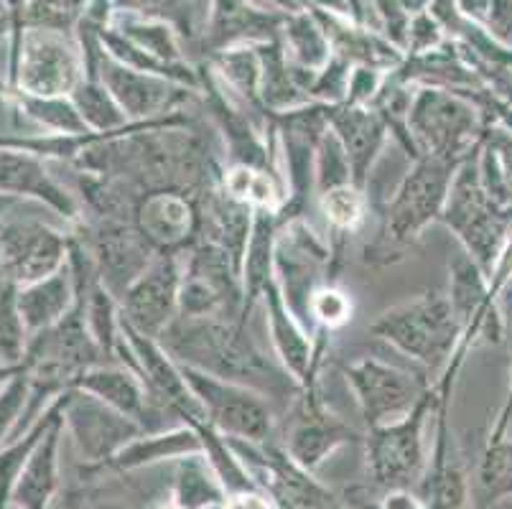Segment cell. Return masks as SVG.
<instances>
[{
    "mask_svg": "<svg viewBox=\"0 0 512 509\" xmlns=\"http://www.w3.org/2000/svg\"><path fill=\"white\" fill-rule=\"evenodd\" d=\"M158 339L179 364L250 387L271 403L281 400L291 405L299 398V382L276 357H268L250 334V324L237 316H176Z\"/></svg>",
    "mask_w": 512,
    "mask_h": 509,
    "instance_id": "obj_1",
    "label": "cell"
},
{
    "mask_svg": "<svg viewBox=\"0 0 512 509\" xmlns=\"http://www.w3.org/2000/svg\"><path fill=\"white\" fill-rule=\"evenodd\" d=\"M459 166L462 161L423 153L411 161V168L398 181L388 202H372V212H377V230L362 250V260L367 265L388 268L400 263L418 245L423 232L441 222Z\"/></svg>",
    "mask_w": 512,
    "mask_h": 509,
    "instance_id": "obj_2",
    "label": "cell"
},
{
    "mask_svg": "<svg viewBox=\"0 0 512 509\" xmlns=\"http://www.w3.org/2000/svg\"><path fill=\"white\" fill-rule=\"evenodd\" d=\"M370 334L403 357L421 364L428 377H439L462 342L446 291H423L385 308L370 324Z\"/></svg>",
    "mask_w": 512,
    "mask_h": 509,
    "instance_id": "obj_3",
    "label": "cell"
},
{
    "mask_svg": "<svg viewBox=\"0 0 512 509\" xmlns=\"http://www.w3.org/2000/svg\"><path fill=\"white\" fill-rule=\"evenodd\" d=\"M439 224L451 230L459 247L492 278L512 237V207H500L487 196L479 181L477 151L456 171Z\"/></svg>",
    "mask_w": 512,
    "mask_h": 509,
    "instance_id": "obj_4",
    "label": "cell"
},
{
    "mask_svg": "<svg viewBox=\"0 0 512 509\" xmlns=\"http://www.w3.org/2000/svg\"><path fill=\"white\" fill-rule=\"evenodd\" d=\"M439 408V392L431 385L406 418L367 428L365 466L367 487L375 492L385 489H416L428 464L426 426Z\"/></svg>",
    "mask_w": 512,
    "mask_h": 509,
    "instance_id": "obj_5",
    "label": "cell"
},
{
    "mask_svg": "<svg viewBox=\"0 0 512 509\" xmlns=\"http://www.w3.org/2000/svg\"><path fill=\"white\" fill-rule=\"evenodd\" d=\"M484 123L487 120L472 97L439 87H418L408 112L418 153L451 161H464L477 151Z\"/></svg>",
    "mask_w": 512,
    "mask_h": 509,
    "instance_id": "obj_6",
    "label": "cell"
},
{
    "mask_svg": "<svg viewBox=\"0 0 512 509\" xmlns=\"http://www.w3.org/2000/svg\"><path fill=\"white\" fill-rule=\"evenodd\" d=\"M271 123L278 138V163L288 191L278 222L309 217L311 207H316V148L329 130L327 105L309 102L273 115Z\"/></svg>",
    "mask_w": 512,
    "mask_h": 509,
    "instance_id": "obj_7",
    "label": "cell"
},
{
    "mask_svg": "<svg viewBox=\"0 0 512 509\" xmlns=\"http://www.w3.org/2000/svg\"><path fill=\"white\" fill-rule=\"evenodd\" d=\"M85 59L59 31L26 28L18 56L8 64V92L34 97H72L85 79Z\"/></svg>",
    "mask_w": 512,
    "mask_h": 509,
    "instance_id": "obj_8",
    "label": "cell"
},
{
    "mask_svg": "<svg viewBox=\"0 0 512 509\" xmlns=\"http://www.w3.org/2000/svg\"><path fill=\"white\" fill-rule=\"evenodd\" d=\"M181 370L214 431L225 438L258 443V446L276 438V410L265 395L186 364H181Z\"/></svg>",
    "mask_w": 512,
    "mask_h": 509,
    "instance_id": "obj_9",
    "label": "cell"
},
{
    "mask_svg": "<svg viewBox=\"0 0 512 509\" xmlns=\"http://www.w3.org/2000/svg\"><path fill=\"white\" fill-rule=\"evenodd\" d=\"M230 443L253 476V482L271 497L276 509H352L347 499L329 492L316 479L314 471L296 464L278 438L260 446L237 438H230Z\"/></svg>",
    "mask_w": 512,
    "mask_h": 509,
    "instance_id": "obj_10",
    "label": "cell"
},
{
    "mask_svg": "<svg viewBox=\"0 0 512 509\" xmlns=\"http://www.w3.org/2000/svg\"><path fill=\"white\" fill-rule=\"evenodd\" d=\"M342 375L355 392L365 431L406 418L428 387L434 385V377L400 370L395 364L372 357L344 364Z\"/></svg>",
    "mask_w": 512,
    "mask_h": 509,
    "instance_id": "obj_11",
    "label": "cell"
},
{
    "mask_svg": "<svg viewBox=\"0 0 512 509\" xmlns=\"http://www.w3.org/2000/svg\"><path fill=\"white\" fill-rule=\"evenodd\" d=\"M72 232H62L41 219H0V278L29 286L69 263Z\"/></svg>",
    "mask_w": 512,
    "mask_h": 509,
    "instance_id": "obj_12",
    "label": "cell"
},
{
    "mask_svg": "<svg viewBox=\"0 0 512 509\" xmlns=\"http://www.w3.org/2000/svg\"><path fill=\"white\" fill-rule=\"evenodd\" d=\"M72 232L82 237L95 263L97 278L118 301L158 255L133 222L82 217Z\"/></svg>",
    "mask_w": 512,
    "mask_h": 509,
    "instance_id": "obj_13",
    "label": "cell"
},
{
    "mask_svg": "<svg viewBox=\"0 0 512 509\" xmlns=\"http://www.w3.org/2000/svg\"><path fill=\"white\" fill-rule=\"evenodd\" d=\"M362 438L365 431H357L342 415L334 413L316 387V390H301L299 398L293 400L291 420L278 441L296 464L304 466L306 471H316L337 448L347 443H362Z\"/></svg>",
    "mask_w": 512,
    "mask_h": 509,
    "instance_id": "obj_14",
    "label": "cell"
},
{
    "mask_svg": "<svg viewBox=\"0 0 512 509\" xmlns=\"http://www.w3.org/2000/svg\"><path fill=\"white\" fill-rule=\"evenodd\" d=\"M85 72L100 74V79L105 82L110 95L118 100V105L123 107L130 123L169 118L176 112H184L197 95L184 84L125 67V64L115 62L113 56H97L92 62H85Z\"/></svg>",
    "mask_w": 512,
    "mask_h": 509,
    "instance_id": "obj_15",
    "label": "cell"
},
{
    "mask_svg": "<svg viewBox=\"0 0 512 509\" xmlns=\"http://www.w3.org/2000/svg\"><path fill=\"white\" fill-rule=\"evenodd\" d=\"M64 431L74 438L85 466H100L143 436L146 428L87 392L69 390L64 398Z\"/></svg>",
    "mask_w": 512,
    "mask_h": 509,
    "instance_id": "obj_16",
    "label": "cell"
},
{
    "mask_svg": "<svg viewBox=\"0 0 512 509\" xmlns=\"http://www.w3.org/2000/svg\"><path fill=\"white\" fill-rule=\"evenodd\" d=\"M184 252H158L153 263L120 296V314L148 336H161L179 316Z\"/></svg>",
    "mask_w": 512,
    "mask_h": 509,
    "instance_id": "obj_17",
    "label": "cell"
},
{
    "mask_svg": "<svg viewBox=\"0 0 512 509\" xmlns=\"http://www.w3.org/2000/svg\"><path fill=\"white\" fill-rule=\"evenodd\" d=\"M439 392V408L434 415V443L428 448V464L416 492L428 509H469V471L464 464L462 446L449 426V408L454 390H444L434 382Z\"/></svg>",
    "mask_w": 512,
    "mask_h": 509,
    "instance_id": "obj_18",
    "label": "cell"
},
{
    "mask_svg": "<svg viewBox=\"0 0 512 509\" xmlns=\"http://www.w3.org/2000/svg\"><path fill=\"white\" fill-rule=\"evenodd\" d=\"M265 324L273 344V357L281 362L283 370L299 382L301 390H316L319 387L321 367L327 359L329 347L314 342V334L291 314V308L283 301L278 280L265 288L263 301Z\"/></svg>",
    "mask_w": 512,
    "mask_h": 509,
    "instance_id": "obj_19",
    "label": "cell"
},
{
    "mask_svg": "<svg viewBox=\"0 0 512 509\" xmlns=\"http://www.w3.org/2000/svg\"><path fill=\"white\" fill-rule=\"evenodd\" d=\"M133 224L156 252H186L202 227L199 194L169 189L141 194Z\"/></svg>",
    "mask_w": 512,
    "mask_h": 509,
    "instance_id": "obj_20",
    "label": "cell"
},
{
    "mask_svg": "<svg viewBox=\"0 0 512 509\" xmlns=\"http://www.w3.org/2000/svg\"><path fill=\"white\" fill-rule=\"evenodd\" d=\"M0 196L13 202L44 204L64 219L69 227L82 222V207L74 191H69L49 171V163L29 153L0 148Z\"/></svg>",
    "mask_w": 512,
    "mask_h": 509,
    "instance_id": "obj_21",
    "label": "cell"
},
{
    "mask_svg": "<svg viewBox=\"0 0 512 509\" xmlns=\"http://www.w3.org/2000/svg\"><path fill=\"white\" fill-rule=\"evenodd\" d=\"M329 128L342 143L344 153L352 168V184L360 189H370V179L375 174V166L383 156L390 140V130L385 125L383 115L375 107L360 105H327Z\"/></svg>",
    "mask_w": 512,
    "mask_h": 509,
    "instance_id": "obj_22",
    "label": "cell"
},
{
    "mask_svg": "<svg viewBox=\"0 0 512 509\" xmlns=\"http://www.w3.org/2000/svg\"><path fill=\"white\" fill-rule=\"evenodd\" d=\"M72 390H82L92 398L102 400L110 408L120 410L128 418L138 420L146 433L164 431V423L158 418H166V413L153 403L151 392H148L146 382L141 380L133 367L118 362H102L95 364L92 370L74 382Z\"/></svg>",
    "mask_w": 512,
    "mask_h": 509,
    "instance_id": "obj_23",
    "label": "cell"
},
{
    "mask_svg": "<svg viewBox=\"0 0 512 509\" xmlns=\"http://www.w3.org/2000/svg\"><path fill=\"white\" fill-rule=\"evenodd\" d=\"M202 454V438L186 423L164 428V431L143 433L136 441L120 448L118 454L100 466H79V474H136V471L153 469L158 464H174L184 456Z\"/></svg>",
    "mask_w": 512,
    "mask_h": 509,
    "instance_id": "obj_24",
    "label": "cell"
},
{
    "mask_svg": "<svg viewBox=\"0 0 512 509\" xmlns=\"http://www.w3.org/2000/svg\"><path fill=\"white\" fill-rule=\"evenodd\" d=\"M278 232H281L278 212L253 209V227H250L248 247H245V258H242L240 321H245V324H250L255 306L263 301L265 288L276 280Z\"/></svg>",
    "mask_w": 512,
    "mask_h": 509,
    "instance_id": "obj_25",
    "label": "cell"
},
{
    "mask_svg": "<svg viewBox=\"0 0 512 509\" xmlns=\"http://www.w3.org/2000/svg\"><path fill=\"white\" fill-rule=\"evenodd\" d=\"M64 438V410L54 426L46 431L39 446L34 448L29 464L23 469L16 489H13L11 507L16 509H49L54 497L59 494L62 479H59V451Z\"/></svg>",
    "mask_w": 512,
    "mask_h": 509,
    "instance_id": "obj_26",
    "label": "cell"
},
{
    "mask_svg": "<svg viewBox=\"0 0 512 509\" xmlns=\"http://www.w3.org/2000/svg\"><path fill=\"white\" fill-rule=\"evenodd\" d=\"M77 301L79 291L69 263L57 273L36 280V283L18 286V308H21V316L31 336L67 319V314H72Z\"/></svg>",
    "mask_w": 512,
    "mask_h": 509,
    "instance_id": "obj_27",
    "label": "cell"
},
{
    "mask_svg": "<svg viewBox=\"0 0 512 509\" xmlns=\"http://www.w3.org/2000/svg\"><path fill=\"white\" fill-rule=\"evenodd\" d=\"M316 209L324 214L329 230V242L337 255V260H344V242L362 230L372 214V196L370 191L360 189L355 184L339 186V189L324 191L316 196Z\"/></svg>",
    "mask_w": 512,
    "mask_h": 509,
    "instance_id": "obj_28",
    "label": "cell"
},
{
    "mask_svg": "<svg viewBox=\"0 0 512 509\" xmlns=\"http://www.w3.org/2000/svg\"><path fill=\"white\" fill-rule=\"evenodd\" d=\"M479 181L492 202L512 207V130L487 120L477 148Z\"/></svg>",
    "mask_w": 512,
    "mask_h": 509,
    "instance_id": "obj_29",
    "label": "cell"
},
{
    "mask_svg": "<svg viewBox=\"0 0 512 509\" xmlns=\"http://www.w3.org/2000/svg\"><path fill=\"white\" fill-rule=\"evenodd\" d=\"M227 492L204 454L174 461L169 499L184 509H220Z\"/></svg>",
    "mask_w": 512,
    "mask_h": 509,
    "instance_id": "obj_30",
    "label": "cell"
},
{
    "mask_svg": "<svg viewBox=\"0 0 512 509\" xmlns=\"http://www.w3.org/2000/svg\"><path fill=\"white\" fill-rule=\"evenodd\" d=\"M67 392L59 395V398L34 420V426H31L29 431L21 433L18 438H11V441H6L3 446H0V509H11L13 489H16L23 469H26V464H29L34 448L39 446V441L46 436V431L54 426V420L62 415Z\"/></svg>",
    "mask_w": 512,
    "mask_h": 509,
    "instance_id": "obj_31",
    "label": "cell"
},
{
    "mask_svg": "<svg viewBox=\"0 0 512 509\" xmlns=\"http://www.w3.org/2000/svg\"><path fill=\"white\" fill-rule=\"evenodd\" d=\"M222 189L237 202L248 204L250 209H271V212H281L288 196L281 176L242 163H225Z\"/></svg>",
    "mask_w": 512,
    "mask_h": 509,
    "instance_id": "obj_32",
    "label": "cell"
},
{
    "mask_svg": "<svg viewBox=\"0 0 512 509\" xmlns=\"http://www.w3.org/2000/svg\"><path fill=\"white\" fill-rule=\"evenodd\" d=\"M8 100L18 107L23 118H29L41 133H62V135H85L92 133L79 115L72 97H34L23 92H8Z\"/></svg>",
    "mask_w": 512,
    "mask_h": 509,
    "instance_id": "obj_33",
    "label": "cell"
},
{
    "mask_svg": "<svg viewBox=\"0 0 512 509\" xmlns=\"http://www.w3.org/2000/svg\"><path fill=\"white\" fill-rule=\"evenodd\" d=\"M72 100L92 133H118V130L130 125L128 115L118 105V100L110 95V90H107L97 72L85 74L82 84L72 92Z\"/></svg>",
    "mask_w": 512,
    "mask_h": 509,
    "instance_id": "obj_34",
    "label": "cell"
},
{
    "mask_svg": "<svg viewBox=\"0 0 512 509\" xmlns=\"http://www.w3.org/2000/svg\"><path fill=\"white\" fill-rule=\"evenodd\" d=\"M477 489L482 507H495L512 497V441H487L477 469Z\"/></svg>",
    "mask_w": 512,
    "mask_h": 509,
    "instance_id": "obj_35",
    "label": "cell"
},
{
    "mask_svg": "<svg viewBox=\"0 0 512 509\" xmlns=\"http://www.w3.org/2000/svg\"><path fill=\"white\" fill-rule=\"evenodd\" d=\"M29 339L31 334L18 308V286L0 278V364L21 367Z\"/></svg>",
    "mask_w": 512,
    "mask_h": 509,
    "instance_id": "obj_36",
    "label": "cell"
},
{
    "mask_svg": "<svg viewBox=\"0 0 512 509\" xmlns=\"http://www.w3.org/2000/svg\"><path fill=\"white\" fill-rule=\"evenodd\" d=\"M355 303L339 283H324L314 291L309 301V319L314 334L334 336L352 321Z\"/></svg>",
    "mask_w": 512,
    "mask_h": 509,
    "instance_id": "obj_37",
    "label": "cell"
},
{
    "mask_svg": "<svg viewBox=\"0 0 512 509\" xmlns=\"http://www.w3.org/2000/svg\"><path fill=\"white\" fill-rule=\"evenodd\" d=\"M314 174H316V196L324 194V191H332V189H339V186L352 184L349 158L347 153H344L337 135L332 133V128L324 133L319 148H316Z\"/></svg>",
    "mask_w": 512,
    "mask_h": 509,
    "instance_id": "obj_38",
    "label": "cell"
},
{
    "mask_svg": "<svg viewBox=\"0 0 512 509\" xmlns=\"http://www.w3.org/2000/svg\"><path fill=\"white\" fill-rule=\"evenodd\" d=\"M82 11V0H29L23 8L21 28H41L67 34Z\"/></svg>",
    "mask_w": 512,
    "mask_h": 509,
    "instance_id": "obj_39",
    "label": "cell"
},
{
    "mask_svg": "<svg viewBox=\"0 0 512 509\" xmlns=\"http://www.w3.org/2000/svg\"><path fill=\"white\" fill-rule=\"evenodd\" d=\"M288 39H291V54L296 67L304 69V72H319L329 64V44L327 39L321 36L319 28L311 21L301 18L291 26L288 31Z\"/></svg>",
    "mask_w": 512,
    "mask_h": 509,
    "instance_id": "obj_40",
    "label": "cell"
},
{
    "mask_svg": "<svg viewBox=\"0 0 512 509\" xmlns=\"http://www.w3.org/2000/svg\"><path fill=\"white\" fill-rule=\"evenodd\" d=\"M29 395L31 382L29 377L23 375V370L0 390V446L11 441V436L16 433L26 403H29Z\"/></svg>",
    "mask_w": 512,
    "mask_h": 509,
    "instance_id": "obj_41",
    "label": "cell"
},
{
    "mask_svg": "<svg viewBox=\"0 0 512 509\" xmlns=\"http://www.w3.org/2000/svg\"><path fill=\"white\" fill-rule=\"evenodd\" d=\"M385 77L380 69L372 67H352V74H349V87H347V105H360V107H372L375 105L377 95L383 92Z\"/></svg>",
    "mask_w": 512,
    "mask_h": 509,
    "instance_id": "obj_42",
    "label": "cell"
},
{
    "mask_svg": "<svg viewBox=\"0 0 512 509\" xmlns=\"http://www.w3.org/2000/svg\"><path fill=\"white\" fill-rule=\"evenodd\" d=\"M375 499L380 509H428L416 489H385V492H375Z\"/></svg>",
    "mask_w": 512,
    "mask_h": 509,
    "instance_id": "obj_43",
    "label": "cell"
},
{
    "mask_svg": "<svg viewBox=\"0 0 512 509\" xmlns=\"http://www.w3.org/2000/svg\"><path fill=\"white\" fill-rule=\"evenodd\" d=\"M220 509H276L271 497L263 489H250V492L227 494Z\"/></svg>",
    "mask_w": 512,
    "mask_h": 509,
    "instance_id": "obj_44",
    "label": "cell"
},
{
    "mask_svg": "<svg viewBox=\"0 0 512 509\" xmlns=\"http://www.w3.org/2000/svg\"><path fill=\"white\" fill-rule=\"evenodd\" d=\"M512 423V382H510V390H507V398L505 403H502L500 413H497V418L492 420V428H490V436H487V441H502V438L507 436V428H510Z\"/></svg>",
    "mask_w": 512,
    "mask_h": 509,
    "instance_id": "obj_45",
    "label": "cell"
},
{
    "mask_svg": "<svg viewBox=\"0 0 512 509\" xmlns=\"http://www.w3.org/2000/svg\"><path fill=\"white\" fill-rule=\"evenodd\" d=\"M18 372H21V367H6V364H0V390H3Z\"/></svg>",
    "mask_w": 512,
    "mask_h": 509,
    "instance_id": "obj_46",
    "label": "cell"
},
{
    "mask_svg": "<svg viewBox=\"0 0 512 509\" xmlns=\"http://www.w3.org/2000/svg\"><path fill=\"white\" fill-rule=\"evenodd\" d=\"M6 31H11V21H8V13H0V39L6 36Z\"/></svg>",
    "mask_w": 512,
    "mask_h": 509,
    "instance_id": "obj_47",
    "label": "cell"
},
{
    "mask_svg": "<svg viewBox=\"0 0 512 509\" xmlns=\"http://www.w3.org/2000/svg\"><path fill=\"white\" fill-rule=\"evenodd\" d=\"M156 509H184V507H179V504H174V502H171V499H166V502L158 504Z\"/></svg>",
    "mask_w": 512,
    "mask_h": 509,
    "instance_id": "obj_48",
    "label": "cell"
},
{
    "mask_svg": "<svg viewBox=\"0 0 512 509\" xmlns=\"http://www.w3.org/2000/svg\"><path fill=\"white\" fill-rule=\"evenodd\" d=\"M0 95H8V84H6V77H0Z\"/></svg>",
    "mask_w": 512,
    "mask_h": 509,
    "instance_id": "obj_49",
    "label": "cell"
},
{
    "mask_svg": "<svg viewBox=\"0 0 512 509\" xmlns=\"http://www.w3.org/2000/svg\"><path fill=\"white\" fill-rule=\"evenodd\" d=\"M3 11H6V6H3V0H0V13H3Z\"/></svg>",
    "mask_w": 512,
    "mask_h": 509,
    "instance_id": "obj_50",
    "label": "cell"
}]
</instances>
